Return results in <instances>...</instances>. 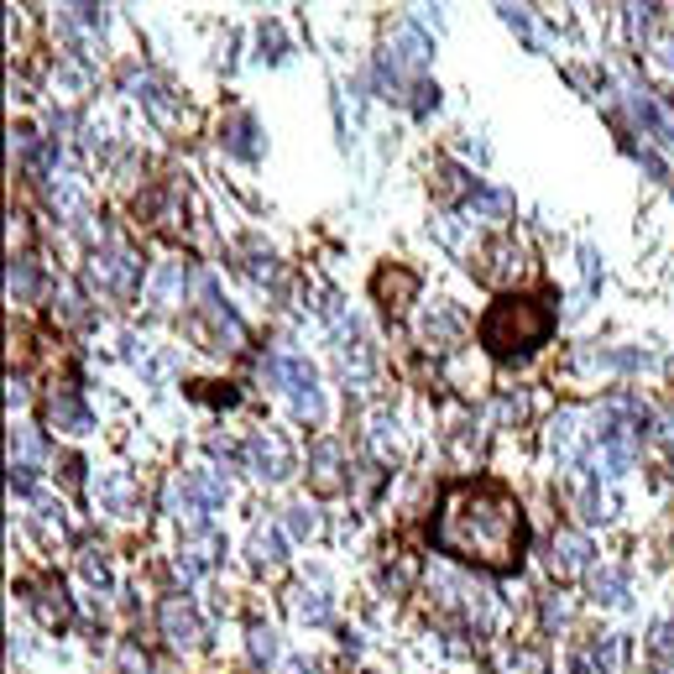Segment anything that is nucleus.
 I'll return each instance as SVG.
<instances>
[{
  "label": "nucleus",
  "mask_w": 674,
  "mask_h": 674,
  "mask_svg": "<svg viewBox=\"0 0 674 674\" xmlns=\"http://www.w3.org/2000/svg\"><path fill=\"white\" fill-rule=\"evenodd\" d=\"M162 627H168V638L178 643V648H194L199 643V617H194V607H183V601H168V607H162Z\"/></svg>",
  "instance_id": "5"
},
{
  "label": "nucleus",
  "mask_w": 674,
  "mask_h": 674,
  "mask_svg": "<svg viewBox=\"0 0 674 674\" xmlns=\"http://www.w3.org/2000/svg\"><path fill=\"white\" fill-rule=\"evenodd\" d=\"M293 612L304 622H330V601H324L319 591H293Z\"/></svg>",
  "instance_id": "14"
},
{
  "label": "nucleus",
  "mask_w": 674,
  "mask_h": 674,
  "mask_svg": "<svg viewBox=\"0 0 674 674\" xmlns=\"http://www.w3.org/2000/svg\"><path fill=\"white\" fill-rule=\"evenodd\" d=\"M335 445H330V439H324V445L314 450V466H319V486H324V492H330V486H335Z\"/></svg>",
  "instance_id": "16"
},
{
  "label": "nucleus",
  "mask_w": 674,
  "mask_h": 674,
  "mask_svg": "<svg viewBox=\"0 0 674 674\" xmlns=\"http://www.w3.org/2000/svg\"><path fill=\"white\" fill-rule=\"evenodd\" d=\"M659 63H664V68H669V74H674V32H669V37L659 42Z\"/></svg>",
  "instance_id": "25"
},
{
  "label": "nucleus",
  "mask_w": 674,
  "mask_h": 674,
  "mask_svg": "<svg viewBox=\"0 0 674 674\" xmlns=\"http://www.w3.org/2000/svg\"><path fill=\"white\" fill-rule=\"evenodd\" d=\"M48 418H53V429H68V434H84V429H89V408L79 403L74 387H58V392H53Z\"/></svg>",
  "instance_id": "4"
},
{
  "label": "nucleus",
  "mask_w": 674,
  "mask_h": 674,
  "mask_svg": "<svg viewBox=\"0 0 674 674\" xmlns=\"http://www.w3.org/2000/svg\"><path fill=\"white\" fill-rule=\"evenodd\" d=\"M257 554L267 565H277V560H283V539H277V533H257Z\"/></svg>",
  "instance_id": "19"
},
{
  "label": "nucleus",
  "mask_w": 674,
  "mask_h": 674,
  "mask_svg": "<svg viewBox=\"0 0 674 674\" xmlns=\"http://www.w3.org/2000/svg\"><path fill=\"white\" fill-rule=\"evenodd\" d=\"M183 497L189 502H199V507H225V497H230V486L220 481V476H209V471H194V476H183Z\"/></svg>",
  "instance_id": "6"
},
{
  "label": "nucleus",
  "mask_w": 674,
  "mask_h": 674,
  "mask_svg": "<svg viewBox=\"0 0 674 674\" xmlns=\"http://www.w3.org/2000/svg\"><path fill=\"white\" fill-rule=\"evenodd\" d=\"M570 674H612V643H591L586 654H575Z\"/></svg>",
  "instance_id": "12"
},
{
  "label": "nucleus",
  "mask_w": 674,
  "mask_h": 674,
  "mask_svg": "<svg viewBox=\"0 0 674 674\" xmlns=\"http://www.w3.org/2000/svg\"><path fill=\"white\" fill-rule=\"evenodd\" d=\"M507 194H486V189H471V215H492V220H507Z\"/></svg>",
  "instance_id": "15"
},
{
  "label": "nucleus",
  "mask_w": 674,
  "mask_h": 674,
  "mask_svg": "<svg viewBox=\"0 0 674 674\" xmlns=\"http://www.w3.org/2000/svg\"><path fill=\"white\" fill-rule=\"evenodd\" d=\"M251 654H257V659L277 654V633H272V627H251Z\"/></svg>",
  "instance_id": "18"
},
{
  "label": "nucleus",
  "mask_w": 674,
  "mask_h": 674,
  "mask_svg": "<svg viewBox=\"0 0 674 674\" xmlns=\"http://www.w3.org/2000/svg\"><path fill=\"white\" fill-rule=\"evenodd\" d=\"M554 330V309L544 298H502V304L481 319V345L492 356H528L539 351Z\"/></svg>",
  "instance_id": "2"
},
{
  "label": "nucleus",
  "mask_w": 674,
  "mask_h": 674,
  "mask_svg": "<svg viewBox=\"0 0 674 674\" xmlns=\"http://www.w3.org/2000/svg\"><path fill=\"white\" fill-rule=\"evenodd\" d=\"M460 335V314H450V309H439V319H429L424 324V340H429V351H450V340Z\"/></svg>",
  "instance_id": "11"
},
{
  "label": "nucleus",
  "mask_w": 674,
  "mask_h": 674,
  "mask_svg": "<svg viewBox=\"0 0 674 674\" xmlns=\"http://www.w3.org/2000/svg\"><path fill=\"white\" fill-rule=\"evenodd\" d=\"M654 648H659V654H674V617L654 627Z\"/></svg>",
  "instance_id": "23"
},
{
  "label": "nucleus",
  "mask_w": 674,
  "mask_h": 674,
  "mask_svg": "<svg viewBox=\"0 0 674 674\" xmlns=\"http://www.w3.org/2000/svg\"><path fill=\"white\" fill-rule=\"evenodd\" d=\"M246 460H251V471H257L262 481H283V476H293V460H288V450H283V439H272V434H257L246 445Z\"/></svg>",
  "instance_id": "3"
},
{
  "label": "nucleus",
  "mask_w": 674,
  "mask_h": 674,
  "mask_svg": "<svg viewBox=\"0 0 674 674\" xmlns=\"http://www.w3.org/2000/svg\"><path fill=\"white\" fill-rule=\"evenodd\" d=\"M591 591H596V601H622L627 570H596V575H591Z\"/></svg>",
  "instance_id": "13"
},
{
  "label": "nucleus",
  "mask_w": 674,
  "mask_h": 674,
  "mask_svg": "<svg viewBox=\"0 0 674 674\" xmlns=\"http://www.w3.org/2000/svg\"><path fill=\"white\" fill-rule=\"evenodd\" d=\"M586 554H591V544L580 539V533H560V539H554V570L575 575L580 565H586Z\"/></svg>",
  "instance_id": "7"
},
{
  "label": "nucleus",
  "mask_w": 674,
  "mask_h": 674,
  "mask_svg": "<svg viewBox=\"0 0 674 674\" xmlns=\"http://www.w3.org/2000/svg\"><path fill=\"white\" fill-rule=\"evenodd\" d=\"M288 528L304 539V533H314V513H309V507H293V513H288Z\"/></svg>",
  "instance_id": "22"
},
{
  "label": "nucleus",
  "mask_w": 674,
  "mask_h": 674,
  "mask_svg": "<svg viewBox=\"0 0 674 674\" xmlns=\"http://www.w3.org/2000/svg\"><path fill=\"white\" fill-rule=\"evenodd\" d=\"M633 32H654V21H659V6H633Z\"/></svg>",
  "instance_id": "21"
},
{
  "label": "nucleus",
  "mask_w": 674,
  "mask_h": 674,
  "mask_svg": "<svg viewBox=\"0 0 674 674\" xmlns=\"http://www.w3.org/2000/svg\"><path fill=\"white\" fill-rule=\"evenodd\" d=\"M392 48H398V63H403V68H424V63H429V42L418 37L413 27H398V32H392Z\"/></svg>",
  "instance_id": "9"
},
{
  "label": "nucleus",
  "mask_w": 674,
  "mask_h": 674,
  "mask_svg": "<svg viewBox=\"0 0 674 674\" xmlns=\"http://www.w3.org/2000/svg\"><path fill=\"white\" fill-rule=\"evenodd\" d=\"M502 21H507V27H513V32L528 42V48H539V37H533V21H528V11H518V6H502Z\"/></svg>",
  "instance_id": "17"
},
{
  "label": "nucleus",
  "mask_w": 674,
  "mask_h": 674,
  "mask_svg": "<svg viewBox=\"0 0 674 674\" xmlns=\"http://www.w3.org/2000/svg\"><path fill=\"white\" fill-rule=\"evenodd\" d=\"M32 283H37L32 267L27 262H11V293H32Z\"/></svg>",
  "instance_id": "20"
},
{
  "label": "nucleus",
  "mask_w": 674,
  "mask_h": 674,
  "mask_svg": "<svg viewBox=\"0 0 674 674\" xmlns=\"http://www.w3.org/2000/svg\"><path fill=\"white\" fill-rule=\"evenodd\" d=\"M434 544L455 554L466 565L481 570H518L523 549H528V518L518 497L497 481H460L450 486V497L439 502V523H434Z\"/></svg>",
  "instance_id": "1"
},
{
  "label": "nucleus",
  "mask_w": 674,
  "mask_h": 674,
  "mask_svg": "<svg viewBox=\"0 0 674 674\" xmlns=\"http://www.w3.org/2000/svg\"><path fill=\"white\" fill-rule=\"evenodd\" d=\"M225 136H230V152L236 157H257V121L251 115H230Z\"/></svg>",
  "instance_id": "10"
},
{
  "label": "nucleus",
  "mask_w": 674,
  "mask_h": 674,
  "mask_svg": "<svg viewBox=\"0 0 674 674\" xmlns=\"http://www.w3.org/2000/svg\"><path fill=\"white\" fill-rule=\"evenodd\" d=\"M413 288H418L413 272H403V267H398V272H377V298H382L387 309H403V298H408Z\"/></svg>",
  "instance_id": "8"
},
{
  "label": "nucleus",
  "mask_w": 674,
  "mask_h": 674,
  "mask_svg": "<svg viewBox=\"0 0 674 674\" xmlns=\"http://www.w3.org/2000/svg\"><path fill=\"white\" fill-rule=\"evenodd\" d=\"M84 570H89V580H100V586H110V565H105V560H95V554H89V560H84Z\"/></svg>",
  "instance_id": "24"
}]
</instances>
